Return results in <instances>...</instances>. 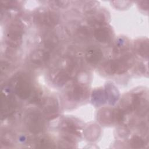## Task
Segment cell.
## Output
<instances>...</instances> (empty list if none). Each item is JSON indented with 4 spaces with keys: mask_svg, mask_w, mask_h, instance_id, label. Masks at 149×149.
<instances>
[{
    "mask_svg": "<svg viewBox=\"0 0 149 149\" xmlns=\"http://www.w3.org/2000/svg\"><path fill=\"white\" fill-rule=\"evenodd\" d=\"M133 59L129 55L108 61L104 66L105 72L108 74H120L128 70L133 65Z\"/></svg>",
    "mask_w": 149,
    "mask_h": 149,
    "instance_id": "cell-1",
    "label": "cell"
},
{
    "mask_svg": "<svg viewBox=\"0 0 149 149\" xmlns=\"http://www.w3.org/2000/svg\"><path fill=\"white\" fill-rule=\"evenodd\" d=\"M24 33L23 24L19 20L11 22L8 26L6 31V42L9 46L16 48L20 45Z\"/></svg>",
    "mask_w": 149,
    "mask_h": 149,
    "instance_id": "cell-2",
    "label": "cell"
},
{
    "mask_svg": "<svg viewBox=\"0 0 149 149\" xmlns=\"http://www.w3.org/2000/svg\"><path fill=\"white\" fill-rule=\"evenodd\" d=\"M24 121L29 130L34 134L44 130L45 124L41 114L34 109H29L26 112Z\"/></svg>",
    "mask_w": 149,
    "mask_h": 149,
    "instance_id": "cell-3",
    "label": "cell"
},
{
    "mask_svg": "<svg viewBox=\"0 0 149 149\" xmlns=\"http://www.w3.org/2000/svg\"><path fill=\"white\" fill-rule=\"evenodd\" d=\"M59 15L53 10H47L37 12L34 16V21L38 25L52 27L59 22Z\"/></svg>",
    "mask_w": 149,
    "mask_h": 149,
    "instance_id": "cell-4",
    "label": "cell"
},
{
    "mask_svg": "<svg viewBox=\"0 0 149 149\" xmlns=\"http://www.w3.org/2000/svg\"><path fill=\"white\" fill-rule=\"evenodd\" d=\"M33 91V87L30 81L22 78L18 80L15 86V92L19 98L22 100L30 98Z\"/></svg>",
    "mask_w": 149,
    "mask_h": 149,
    "instance_id": "cell-5",
    "label": "cell"
},
{
    "mask_svg": "<svg viewBox=\"0 0 149 149\" xmlns=\"http://www.w3.org/2000/svg\"><path fill=\"white\" fill-rule=\"evenodd\" d=\"M94 36L101 43H108L113 37V31L111 27L107 24L97 26L94 31Z\"/></svg>",
    "mask_w": 149,
    "mask_h": 149,
    "instance_id": "cell-6",
    "label": "cell"
},
{
    "mask_svg": "<svg viewBox=\"0 0 149 149\" xmlns=\"http://www.w3.org/2000/svg\"><path fill=\"white\" fill-rule=\"evenodd\" d=\"M103 57L101 49L97 46H91L87 48L85 54L87 62L93 65H95L101 62Z\"/></svg>",
    "mask_w": 149,
    "mask_h": 149,
    "instance_id": "cell-7",
    "label": "cell"
},
{
    "mask_svg": "<svg viewBox=\"0 0 149 149\" xmlns=\"http://www.w3.org/2000/svg\"><path fill=\"white\" fill-rule=\"evenodd\" d=\"M43 112L46 118L51 119L56 117L58 113V104L54 98L49 97L44 102Z\"/></svg>",
    "mask_w": 149,
    "mask_h": 149,
    "instance_id": "cell-8",
    "label": "cell"
},
{
    "mask_svg": "<svg viewBox=\"0 0 149 149\" xmlns=\"http://www.w3.org/2000/svg\"><path fill=\"white\" fill-rule=\"evenodd\" d=\"M49 54L41 49L34 51L30 55L31 62L36 66H41L45 65L49 61Z\"/></svg>",
    "mask_w": 149,
    "mask_h": 149,
    "instance_id": "cell-9",
    "label": "cell"
},
{
    "mask_svg": "<svg viewBox=\"0 0 149 149\" xmlns=\"http://www.w3.org/2000/svg\"><path fill=\"white\" fill-rule=\"evenodd\" d=\"M87 88L82 84H75L70 90L69 96L71 100L76 101H81L87 95Z\"/></svg>",
    "mask_w": 149,
    "mask_h": 149,
    "instance_id": "cell-10",
    "label": "cell"
},
{
    "mask_svg": "<svg viewBox=\"0 0 149 149\" xmlns=\"http://www.w3.org/2000/svg\"><path fill=\"white\" fill-rule=\"evenodd\" d=\"M148 40L139 39L134 42V51L143 58H148Z\"/></svg>",
    "mask_w": 149,
    "mask_h": 149,
    "instance_id": "cell-11",
    "label": "cell"
},
{
    "mask_svg": "<svg viewBox=\"0 0 149 149\" xmlns=\"http://www.w3.org/2000/svg\"><path fill=\"white\" fill-rule=\"evenodd\" d=\"M71 77L72 75L70 71L61 70L55 76L53 83L57 86H62L71 79Z\"/></svg>",
    "mask_w": 149,
    "mask_h": 149,
    "instance_id": "cell-12",
    "label": "cell"
},
{
    "mask_svg": "<svg viewBox=\"0 0 149 149\" xmlns=\"http://www.w3.org/2000/svg\"><path fill=\"white\" fill-rule=\"evenodd\" d=\"M44 43L46 48L50 49H53L58 45V38L55 34L49 33L45 35L44 38Z\"/></svg>",
    "mask_w": 149,
    "mask_h": 149,
    "instance_id": "cell-13",
    "label": "cell"
},
{
    "mask_svg": "<svg viewBox=\"0 0 149 149\" xmlns=\"http://www.w3.org/2000/svg\"><path fill=\"white\" fill-rule=\"evenodd\" d=\"M126 38H121L116 43L113 52L116 54H120L126 51L129 49V42Z\"/></svg>",
    "mask_w": 149,
    "mask_h": 149,
    "instance_id": "cell-14",
    "label": "cell"
},
{
    "mask_svg": "<svg viewBox=\"0 0 149 149\" xmlns=\"http://www.w3.org/2000/svg\"><path fill=\"white\" fill-rule=\"evenodd\" d=\"M130 144L132 148H143L145 144L143 139L137 135L134 136L130 140Z\"/></svg>",
    "mask_w": 149,
    "mask_h": 149,
    "instance_id": "cell-15",
    "label": "cell"
},
{
    "mask_svg": "<svg viewBox=\"0 0 149 149\" xmlns=\"http://www.w3.org/2000/svg\"><path fill=\"white\" fill-rule=\"evenodd\" d=\"M38 144L40 145L39 147L42 148H50L53 147L54 142L52 139L48 136H43L39 139Z\"/></svg>",
    "mask_w": 149,
    "mask_h": 149,
    "instance_id": "cell-16",
    "label": "cell"
},
{
    "mask_svg": "<svg viewBox=\"0 0 149 149\" xmlns=\"http://www.w3.org/2000/svg\"><path fill=\"white\" fill-rule=\"evenodd\" d=\"M105 94L101 90H98L96 92L94 93V95H93V101L94 103H96L98 105L104 103L105 102Z\"/></svg>",
    "mask_w": 149,
    "mask_h": 149,
    "instance_id": "cell-17",
    "label": "cell"
},
{
    "mask_svg": "<svg viewBox=\"0 0 149 149\" xmlns=\"http://www.w3.org/2000/svg\"><path fill=\"white\" fill-rule=\"evenodd\" d=\"M77 34L80 38L87 39L90 37L91 32L90 29L87 26H82L77 30Z\"/></svg>",
    "mask_w": 149,
    "mask_h": 149,
    "instance_id": "cell-18",
    "label": "cell"
},
{
    "mask_svg": "<svg viewBox=\"0 0 149 149\" xmlns=\"http://www.w3.org/2000/svg\"><path fill=\"white\" fill-rule=\"evenodd\" d=\"M52 2L55 3V5L58 6L59 7L65 6L66 3H68V1H53Z\"/></svg>",
    "mask_w": 149,
    "mask_h": 149,
    "instance_id": "cell-19",
    "label": "cell"
}]
</instances>
